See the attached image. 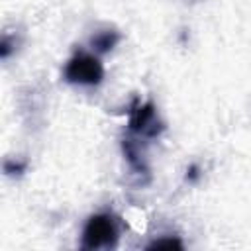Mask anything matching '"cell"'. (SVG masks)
I'll use <instances>...</instances> for the list:
<instances>
[{
    "label": "cell",
    "mask_w": 251,
    "mask_h": 251,
    "mask_svg": "<svg viewBox=\"0 0 251 251\" xmlns=\"http://www.w3.org/2000/svg\"><path fill=\"white\" fill-rule=\"evenodd\" d=\"M182 247H184L182 241L178 237H173V235L159 237V239H155V241H151L147 245V249H182Z\"/></svg>",
    "instance_id": "8992f818"
},
{
    "label": "cell",
    "mask_w": 251,
    "mask_h": 251,
    "mask_svg": "<svg viewBox=\"0 0 251 251\" xmlns=\"http://www.w3.org/2000/svg\"><path fill=\"white\" fill-rule=\"evenodd\" d=\"M196 176H198V167H196V165H190L188 171H186V178H188V180H194Z\"/></svg>",
    "instance_id": "9c48e42d"
},
{
    "label": "cell",
    "mask_w": 251,
    "mask_h": 251,
    "mask_svg": "<svg viewBox=\"0 0 251 251\" xmlns=\"http://www.w3.org/2000/svg\"><path fill=\"white\" fill-rule=\"evenodd\" d=\"M24 171H25V161H16V159H6L4 161V173L8 176L22 175Z\"/></svg>",
    "instance_id": "52a82bcc"
},
{
    "label": "cell",
    "mask_w": 251,
    "mask_h": 251,
    "mask_svg": "<svg viewBox=\"0 0 251 251\" xmlns=\"http://www.w3.org/2000/svg\"><path fill=\"white\" fill-rule=\"evenodd\" d=\"M129 131L141 135V137H157L163 131V122L157 116V110L153 102H133L129 110V120H127Z\"/></svg>",
    "instance_id": "3957f363"
},
{
    "label": "cell",
    "mask_w": 251,
    "mask_h": 251,
    "mask_svg": "<svg viewBox=\"0 0 251 251\" xmlns=\"http://www.w3.org/2000/svg\"><path fill=\"white\" fill-rule=\"evenodd\" d=\"M63 78L65 82L76 86H98L104 78V65L96 55L80 51L67 61Z\"/></svg>",
    "instance_id": "7a4b0ae2"
},
{
    "label": "cell",
    "mask_w": 251,
    "mask_h": 251,
    "mask_svg": "<svg viewBox=\"0 0 251 251\" xmlns=\"http://www.w3.org/2000/svg\"><path fill=\"white\" fill-rule=\"evenodd\" d=\"M12 49H14V43H12L10 37L4 33V35H2V41H0V57H2V59H8L10 53H12Z\"/></svg>",
    "instance_id": "ba28073f"
},
{
    "label": "cell",
    "mask_w": 251,
    "mask_h": 251,
    "mask_svg": "<svg viewBox=\"0 0 251 251\" xmlns=\"http://www.w3.org/2000/svg\"><path fill=\"white\" fill-rule=\"evenodd\" d=\"M120 229L118 222L112 214H94L86 220L82 227V239L80 247L84 251H96V249H114L118 245Z\"/></svg>",
    "instance_id": "6da1fadb"
},
{
    "label": "cell",
    "mask_w": 251,
    "mask_h": 251,
    "mask_svg": "<svg viewBox=\"0 0 251 251\" xmlns=\"http://www.w3.org/2000/svg\"><path fill=\"white\" fill-rule=\"evenodd\" d=\"M122 151H124V157L127 161V165L131 167L133 173L137 175H149V167L143 159V153L139 149V145L133 141V139H124L122 141Z\"/></svg>",
    "instance_id": "277c9868"
},
{
    "label": "cell",
    "mask_w": 251,
    "mask_h": 251,
    "mask_svg": "<svg viewBox=\"0 0 251 251\" xmlns=\"http://www.w3.org/2000/svg\"><path fill=\"white\" fill-rule=\"evenodd\" d=\"M120 41V33L114 31V29H104V31H98L96 35H92L90 39V45L94 47L96 53H108L116 47V43Z\"/></svg>",
    "instance_id": "5b68a950"
}]
</instances>
